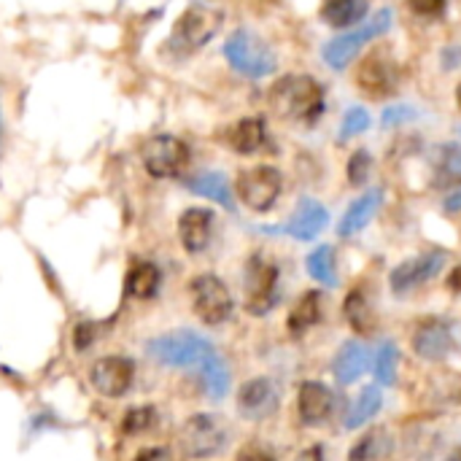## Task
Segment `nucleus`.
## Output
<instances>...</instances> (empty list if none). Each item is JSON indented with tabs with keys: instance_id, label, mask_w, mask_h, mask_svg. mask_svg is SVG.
<instances>
[{
	"instance_id": "f257e3e1",
	"label": "nucleus",
	"mask_w": 461,
	"mask_h": 461,
	"mask_svg": "<svg viewBox=\"0 0 461 461\" xmlns=\"http://www.w3.org/2000/svg\"><path fill=\"white\" fill-rule=\"evenodd\" d=\"M270 103L281 119L316 124L324 113V86L311 76H286L273 86Z\"/></svg>"
},
{
	"instance_id": "f03ea898",
	"label": "nucleus",
	"mask_w": 461,
	"mask_h": 461,
	"mask_svg": "<svg viewBox=\"0 0 461 461\" xmlns=\"http://www.w3.org/2000/svg\"><path fill=\"white\" fill-rule=\"evenodd\" d=\"M221 19H224V14H221L219 8L208 5V3H194V5H189V8L178 16L173 32H170V38H167L170 51L178 54V57H186V54L200 51V49L219 32Z\"/></svg>"
},
{
	"instance_id": "7ed1b4c3",
	"label": "nucleus",
	"mask_w": 461,
	"mask_h": 461,
	"mask_svg": "<svg viewBox=\"0 0 461 461\" xmlns=\"http://www.w3.org/2000/svg\"><path fill=\"white\" fill-rule=\"evenodd\" d=\"M146 351L154 362L167 367H203L216 354L203 335H194L189 330L159 335L146 346Z\"/></svg>"
},
{
	"instance_id": "20e7f679",
	"label": "nucleus",
	"mask_w": 461,
	"mask_h": 461,
	"mask_svg": "<svg viewBox=\"0 0 461 461\" xmlns=\"http://www.w3.org/2000/svg\"><path fill=\"white\" fill-rule=\"evenodd\" d=\"M224 57L238 73L249 78H262L276 70L273 49L251 30H235L224 43Z\"/></svg>"
},
{
	"instance_id": "39448f33",
	"label": "nucleus",
	"mask_w": 461,
	"mask_h": 461,
	"mask_svg": "<svg viewBox=\"0 0 461 461\" xmlns=\"http://www.w3.org/2000/svg\"><path fill=\"white\" fill-rule=\"evenodd\" d=\"M227 438H230V432L221 424V419L208 416V413H197V416L184 421V427L178 432V446L192 459H211V456L224 451Z\"/></svg>"
},
{
	"instance_id": "423d86ee",
	"label": "nucleus",
	"mask_w": 461,
	"mask_h": 461,
	"mask_svg": "<svg viewBox=\"0 0 461 461\" xmlns=\"http://www.w3.org/2000/svg\"><path fill=\"white\" fill-rule=\"evenodd\" d=\"M143 167L154 178H178L189 165V146L176 135H154L143 143Z\"/></svg>"
},
{
	"instance_id": "0eeeda50",
	"label": "nucleus",
	"mask_w": 461,
	"mask_h": 461,
	"mask_svg": "<svg viewBox=\"0 0 461 461\" xmlns=\"http://www.w3.org/2000/svg\"><path fill=\"white\" fill-rule=\"evenodd\" d=\"M389 27H392V11L384 8V11L375 14L373 22H367V24H362V27L357 24L354 30H348V32L332 38V41L324 46V59H327V65H332L335 70H343V68L354 59V54H357L367 41L381 38Z\"/></svg>"
},
{
	"instance_id": "6e6552de",
	"label": "nucleus",
	"mask_w": 461,
	"mask_h": 461,
	"mask_svg": "<svg viewBox=\"0 0 461 461\" xmlns=\"http://www.w3.org/2000/svg\"><path fill=\"white\" fill-rule=\"evenodd\" d=\"M243 289H246V308L254 316H265L276 303H278V267L254 254L246 265V278H243Z\"/></svg>"
},
{
	"instance_id": "1a4fd4ad",
	"label": "nucleus",
	"mask_w": 461,
	"mask_h": 461,
	"mask_svg": "<svg viewBox=\"0 0 461 461\" xmlns=\"http://www.w3.org/2000/svg\"><path fill=\"white\" fill-rule=\"evenodd\" d=\"M189 294H192V308L197 313V319L203 324H224L232 316V294L224 286L221 278L216 276H197L189 284Z\"/></svg>"
},
{
	"instance_id": "9d476101",
	"label": "nucleus",
	"mask_w": 461,
	"mask_h": 461,
	"mask_svg": "<svg viewBox=\"0 0 461 461\" xmlns=\"http://www.w3.org/2000/svg\"><path fill=\"white\" fill-rule=\"evenodd\" d=\"M281 173L276 167H267V165H259V167H251V170H243L238 176V197L243 200L246 208L257 211V213H265L276 205L278 194H281Z\"/></svg>"
},
{
	"instance_id": "9b49d317",
	"label": "nucleus",
	"mask_w": 461,
	"mask_h": 461,
	"mask_svg": "<svg viewBox=\"0 0 461 461\" xmlns=\"http://www.w3.org/2000/svg\"><path fill=\"white\" fill-rule=\"evenodd\" d=\"M400 78H402L400 65L386 51H375V54L365 57L362 65H359V70H357L359 89L367 97H373V100H386V97L397 95Z\"/></svg>"
},
{
	"instance_id": "f8f14e48",
	"label": "nucleus",
	"mask_w": 461,
	"mask_h": 461,
	"mask_svg": "<svg viewBox=\"0 0 461 461\" xmlns=\"http://www.w3.org/2000/svg\"><path fill=\"white\" fill-rule=\"evenodd\" d=\"M132 378H135V365L119 354L97 359L89 370V384L95 386V392L111 400L124 397L132 386Z\"/></svg>"
},
{
	"instance_id": "ddd939ff",
	"label": "nucleus",
	"mask_w": 461,
	"mask_h": 461,
	"mask_svg": "<svg viewBox=\"0 0 461 461\" xmlns=\"http://www.w3.org/2000/svg\"><path fill=\"white\" fill-rule=\"evenodd\" d=\"M443 265H446V251H429V254L413 257L392 270V289L397 294H405V292L432 281L443 270Z\"/></svg>"
},
{
	"instance_id": "4468645a",
	"label": "nucleus",
	"mask_w": 461,
	"mask_h": 461,
	"mask_svg": "<svg viewBox=\"0 0 461 461\" xmlns=\"http://www.w3.org/2000/svg\"><path fill=\"white\" fill-rule=\"evenodd\" d=\"M213 235V211L208 208H186L178 219V238L189 254H200L208 249Z\"/></svg>"
},
{
	"instance_id": "2eb2a0df",
	"label": "nucleus",
	"mask_w": 461,
	"mask_h": 461,
	"mask_svg": "<svg viewBox=\"0 0 461 461\" xmlns=\"http://www.w3.org/2000/svg\"><path fill=\"white\" fill-rule=\"evenodd\" d=\"M276 408H278V392H276L273 381H267V378H254V381H249V384L240 389V394H238V411H240L246 419L259 421V419L276 413Z\"/></svg>"
},
{
	"instance_id": "dca6fc26",
	"label": "nucleus",
	"mask_w": 461,
	"mask_h": 461,
	"mask_svg": "<svg viewBox=\"0 0 461 461\" xmlns=\"http://www.w3.org/2000/svg\"><path fill=\"white\" fill-rule=\"evenodd\" d=\"M413 348L419 351V357H424V359H429V362L446 359V357L454 351L451 327H448L446 321H424V324L416 330Z\"/></svg>"
},
{
	"instance_id": "f3484780",
	"label": "nucleus",
	"mask_w": 461,
	"mask_h": 461,
	"mask_svg": "<svg viewBox=\"0 0 461 461\" xmlns=\"http://www.w3.org/2000/svg\"><path fill=\"white\" fill-rule=\"evenodd\" d=\"M227 143L235 154H243V157H251V154H259L262 149H267V127H265V119L262 116H249V119H240L238 124L230 127L227 132Z\"/></svg>"
},
{
	"instance_id": "a211bd4d",
	"label": "nucleus",
	"mask_w": 461,
	"mask_h": 461,
	"mask_svg": "<svg viewBox=\"0 0 461 461\" xmlns=\"http://www.w3.org/2000/svg\"><path fill=\"white\" fill-rule=\"evenodd\" d=\"M327 221H330L327 208H324L321 203L305 197V200H300V205H297L292 221L286 224V232H289L292 238H297V240H313V238L327 227Z\"/></svg>"
},
{
	"instance_id": "6ab92c4d",
	"label": "nucleus",
	"mask_w": 461,
	"mask_h": 461,
	"mask_svg": "<svg viewBox=\"0 0 461 461\" xmlns=\"http://www.w3.org/2000/svg\"><path fill=\"white\" fill-rule=\"evenodd\" d=\"M381 203H384V192H381V189H373V192L362 194L359 200H354V203L348 205L346 216L340 219L338 232H340L343 238H351V235L362 232V230L373 221V216L378 213Z\"/></svg>"
},
{
	"instance_id": "aec40b11",
	"label": "nucleus",
	"mask_w": 461,
	"mask_h": 461,
	"mask_svg": "<svg viewBox=\"0 0 461 461\" xmlns=\"http://www.w3.org/2000/svg\"><path fill=\"white\" fill-rule=\"evenodd\" d=\"M335 397L321 384H303L300 389V416L305 424H321L330 419Z\"/></svg>"
},
{
	"instance_id": "412c9836",
	"label": "nucleus",
	"mask_w": 461,
	"mask_h": 461,
	"mask_svg": "<svg viewBox=\"0 0 461 461\" xmlns=\"http://www.w3.org/2000/svg\"><path fill=\"white\" fill-rule=\"evenodd\" d=\"M367 367H370V351L362 346V343H354V340H348L340 351H338V357H335V375H338V381L340 384H354V381H359L365 373H367Z\"/></svg>"
},
{
	"instance_id": "4be33fe9",
	"label": "nucleus",
	"mask_w": 461,
	"mask_h": 461,
	"mask_svg": "<svg viewBox=\"0 0 461 461\" xmlns=\"http://www.w3.org/2000/svg\"><path fill=\"white\" fill-rule=\"evenodd\" d=\"M159 284H162V273H159L157 265H151V262H135L130 267V273H127L124 289L135 300H151L159 292Z\"/></svg>"
},
{
	"instance_id": "5701e85b",
	"label": "nucleus",
	"mask_w": 461,
	"mask_h": 461,
	"mask_svg": "<svg viewBox=\"0 0 461 461\" xmlns=\"http://www.w3.org/2000/svg\"><path fill=\"white\" fill-rule=\"evenodd\" d=\"M186 189L200 194V197H208L219 205H224L227 211L235 208L232 203V192H230V184L221 173H197L192 178H186Z\"/></svg>"
},
{
	"instance_id": "b1692460",
	"label": "nucleus",
	"mask_w": 461,
	"mask_h": 461,
	"mask_svg": "<svg viewBox=\"0 0 461 461\" xmlns=\"http://www.w3.org/2000/svg\"><path fill=\"white\" fill-rule=\"evenodd\" d=\"M370 8V0H327L321 5V19L332 27H357Z\"/></svg>"
},
{
	"instance_id": "393cba45",
	"label": "nucleus",
	"mask_w": 461,
	"mask_h": 461,
	"mask_svg": "<svg viewBox=\"0 0 461 461\" xmlns=\"http://www.w3.org/2000/svg\"><path fill=\"white\" fill-rule=\"evenodd\" d=\"M319 313H321V297L319 292H308L300 297V303L294 305V311L289 313V332L292 335H303L308 327H313L319 321Z\"/></svg>"
},
{
	"instance_id": "a878e982",
	"label": "nucleus",
	"mask_w": 461,
	"mask_h": 461,
	"mask_svg": "<svg viewBox=\"0 0 461 461\" xmlns=\"http://www.w3.org/2000/svg\"><path fill=\"white\" fill-rule=\"evenodd\" d=\"M381 405H384V397H381V392L375 389V386H367L357 400H354V405L348 408V416H346V429H357V427H362V424H367L378 411H381Z\"/></svg>"
},
{
	"instance_id": "bb28decb",
	"label": "nucleus",
	"mask_w": 461,
	"mask_h": 461,
	"mask_svg": "<svg viewBox=\"0 0 461 461\" xmlns=\"http://www.w3.org/2000/svg\"><path fill=\"white\" fill-rule=\"evenodd\" d=\"M346 319L359 335H370L375 330V313H373L370 303L365 300V294L359 289H354L348 294V300H346Z\"/></svg>"
},
{
	"instance_id": "cd10ccee",
	"label": "nucleus",
	"mask_w": 461,
	"mask_h": 461,
	"mask_svg": "<svg viewBox=\"0 0 461 461\" xmlns=\"http://www.w3.org/2000/svg\"><path fill=\"white\" fill-rule=\"evenodd\" d=\"M200 373H203V386H205L208 397H211V400H221V397L227 394V389H230V370H227L224 359H221L219 354H213V357L200 367Z\"/></svg>"
},
{
	"instance_id": "c85d7f7f",
	"label": "nucleus",
	"mask_w": 461,
	"mask_h": 461,
	"mask_svg": "<svg viewBox=\"0 0 461 461\" xmlns=\"http://www.w3.org/2000/svg\"><path fill=\"white\" fill-rule=\"evenodd\" d=\"M308 273L316 278V281H321V284H327V286H335L338 284V273H335V251H332V246H319L311 257H308Z\"/></svg>"
},
{
	"instance_id": "c756f323",
	"label": "nucleus",
	"mask_w": 461,
	"mask_h": 461,
	"mask_svg": "<svg viewBox=\"0 0 461 461\" xmlns=\"http://www.w3.org/2000/svg\"><path fill=\"white\" fill-rule=\"evenodd\" d=\"M389 448H392V443H389V438H386V432H373V435H367L365 440H359L357 443V448L351 451V461H373V459H381L384 454H389Z\"/></svg>"
},
{
	"instance_id": "7c9ffc66",
	"label": "nucleus",
	"mask_w": 461,
	"mask_h": 461,
	"mask_svg": "<svg viewBox=\"0 0 461 461\" xmlns=\"http://www.w3.org/2000/svg\"><path fill=\"white\" fill-rule=\"evenodd\" d=\"M397 359H400V351L394 343H384L378 348V357H375V378L378 384L384 386H392L394 378H397Z\"/></svg>"
},
{
	"instance_id": "2f4dec72",
	"label": "nucleus",
	"mask_w": 461,
	"mask_h": 461,
	"mask_svg": "<svg viewBox=\"0 0 461 461\" xmlns=\"http://www.w3.org/2000/svg\"><path fill=\"white\" fill-rule=\"evenodd\" d=\"M461 173V151L456 146H443L440 149V157H438V184L443 186L446 178L448 181H456Z\"/></svg>"
},
{
	"instance_id": "473e14b6",
	"label": "nucleus",
	"mask_w": 461,
	"mask_h": 461,
	"mask_svg": "<svg viewBox=\"0 0 461 461\" xmlns=\"http://www.w3.org/2000/svg\"><path fill=\"white\" fill-rule=\"evenodd\" d=\"M367 127H370V113L365 108H348L346 116H343V122H340V135L338 138L340 140H348V138L365 132Z\"/></svg>"
},
{
	"instance_id": "72a5a7b5",
	"label": "nucleus",
	"mask_w": 461,
	"mask_h": 461,
	"mask_svg": "<svg viewBox=\"0 0 461 461\" xmlns=\"http://www.w3.org/2000/svg\"><path fill=\"white\" fill-rule=\"evenodd\" d=\"M154 419H157V413L151 408H132V411H127L122 429L127 435H143L154 427Z\"/></svg>"
},
{
	"instance_id": "f704fd0d",
	"label": "nucleus",
	"mask_w": 461,
	"mask_h": 461,
	"mask_svg": "<svg viewBox=\"0 0 461 461\" xmlns=\"http://www.w3.org/2000/svg\"><path fill=\"white\" fill-rule=\"evenodd\" d=\"M370 170H373V157L367 149H359L354 151V157L348 159V181L354 186H362L367 178H370Z\"/></svg>"
},
{
	"instance_id": "c9c22d12",
	"label": "nucleus",
	"mask_w": 461,
	"mask_h": 461,
	"mask_svg": "<svg viewBox=\"0 0 461 461\" xmlns=\"http://www.w3.org/2000/svg\"><path fill=\"white\" fill-rule=\"evenodd\" d=\"M419 116V111L413 108V105H394V108H386L384 111V127L386 130H392V127H400V124H405V122H413Z\"/></svg>"
},
{
	"instance_id": "e433bc0d",
	"label": "nucleus",
	"mask_w": 461,
	"mask_h": 461,
	"mask_svg": "<svg viewBox=\"0 0 461 461\" xmlns=\"http://www.w3.org/2000/svg\"><path fill=\"white\" fill-rule=\"evenodd\" d=\"M411 8L419 14V16H427V19H435L446 11V3L448 0H408Z\"/></svg>"
},
{
	"instance_id": "4c0bfd02",
	"label": "nucleus",
	"mask_w": 461,
	"mask_h": 461,
	"mask_svg": "<svg viewBox=\"0 0 461 461\" xmlns=\"http://www.w3.org/2000/svg\"><path fill=\"white\" fill-rule=\"evenodd\" d=\"M132 461H173V456L165 448H146V451H140Z\"/></svg>"
},
{
	"instance_id": "58836bf2",
	"label": "nucleus",
	"mask_w": 461,
	"mask_h": 461,
	"mask_svg": "<svg viewBox=\"0 0 461 461\" xmlns=\"http://www.w3.org/2000/svg\"><path fill=\"white\" fill-rule=\"evenodd\" d=\"M240 461H276L265 448H257V446H251V448H246L243 454H240Z\"/></svg>"
},
{
	"instance_id": "ea45409f",
	"label": "nucleus",
	"mask_w": 461,
	"mask_h": 461,
	"mask_svg": "<svg viewBox=\"0 0 461 461\" xmlns=\"http://www.w3.org/2000/svg\"><path fill=\"white\" fill-rule=\"evenodd\" d=\"M446 211H451V213L461 211V189H456L454 194H448V197H446Z\"/></svg>"
},
{
	"instance_id": "a19ab883",
	"label": "nucleus",
	"mask_w": 461,
	"mask_h": 461,
	"mask_svg": "<svg viewBox=\"0 0 461 461\" xmlns=\"http://www.w3.org/2000/svg\"><path fill=\"white\" fill-rule=\"evenodd\" d=\"M446 68H456V62L461 59V49H456V46H451V49H446Z\"/></svg>"
},
{
	"instance_id": "79ce46f5",
	"label": "nucleus",
	"mask_w": 461,
	"mask_h": 461,
	"mask_svg": "<svg viewBox=\"0 0 461 461\" xmlns=\"http://www.w3.org/2000/svg\"><path fill=\"white\" fill-rule=\"evenodd\" d=\"M297 461H321V448L316 446V448H308V451H303Z\"/></svg>"
},
{
	"instance_id": "37998d69",
	"label": "nucleus",
	"mask_w": 461,
	"mask_h": 461,
	"mask_svg": "<svg viewBox=\"0 0 461 461\" xmlns=\"http://www.w3.org/2000/svg\"><path fill=\"white\" fill-rule=\"evenodd\" d=\"M448 286H451L454 292H461V267H456V270L451 273V278H448Z\"/></svg>"
},
{
	"instance_id": "c03bdc74",
	"label": "nucleus",
	"mask_w": 461,
	"mask_h": 461,
	"mask_svg": "<svg viewBox=\"0 0 461 461\" xmlns=\"http://www.w3.org/2000/svg\"><path fill=\"white\" fill-rule=\"evenodd\" d=\"M456 103H459V108H461V84H459V89H456Z\"/></svg>"
}]
</instances>
